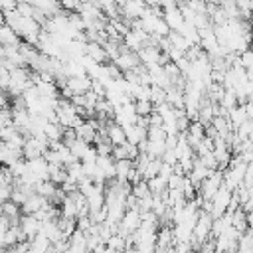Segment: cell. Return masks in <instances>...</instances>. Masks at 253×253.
Returning <instances> with one entry per match:
<instances>
[{"mask_svg":"<svg viewBox=\"0 0 253 253\" xmlns=\"http://www.w3.org/2000/svg\"><path fill=\"white\" fill-rule=\"evenodd\" d=\"M223 186V170H213L198 188V198L200 200H213V196L221 190Z\"/></svg>","mask_w":253,"mask_h":253,"instance_id":"6da1fadb","label":"cell"},{"mask_svg":"<svg viewBox=\"0 0 253 253\" xmlns=\"http://www.w3.org/2000/svg\"><path fill=\"white\" fill-rule=\"evenodd\" d=\"M231 200H233V190L221 186V190H219V192L213 196V200H211V206H213V208H211V215H213V219H217V217H221L223 213H227Z\"/></svg>","mask_w":253,"mask_h":253,"instance_id":"7a4b0ae2","label":"cell"},{"mask_svg":"<svg viewBox=\"0 0 253 253\" xmlns=\"http://www.w3.org/2000/svg\"><path fill=\"white\" fill-rule=\"evenodd\" d=\"M138 55H140L142 65H146V67L164 65V51H162L160 47H156V45H146V47H142V49L138 51Z\"/></svg>","mask_w":253,"mask_h":253,"instance_id":"3957f363","label":"cell"},{"mask_svg":"<svg viewBox=\"0 0 253 253\" xmlns=\"http://www.w3.org/2000/svg\"><path fill=\"white\" fill-rule=\"evenodd\" d=\"M146 10H148L146 0H126V2L121 6L123 18H128V20H138V18H142Z\"/></svg>","mask_w":253,"mask_h":253,"instance_id":"277c9868","label":"cell"},{"mask_svg":"<svg viewBox=\"0 0 253 253\" xmlns=\"http://www.w3.org/2000/svg\"><path fill=\"white\" fill-rule=\"evenodd\" d=\"M67 87L71 89L73 95H85L93 89V77L89 73L79 77H67Z\"/></svg>","mask_w":253,"mask_h":253,"instance_id":"5b68a950","label":"cell"},{"mask_svg":"<svg viewBox=\"0 0 253 253\" xmlns=\"http://www.w3.org/2000/svg\"><path fill=\"white\" fill-rule=\"evenodd\" d=\"M20 229H22V233H24V237L26 239H34L38 233H40V229H42V221L36 217V215H22V219H20Z\"/></svg>","mask_w":253,"mask_h":253,"instance_id":"8992f818","label":"cell"},{"mask_svg":"<svg viewBox=\"0 0 253 253\" xmlns=\"http://www.w3.org/2000/svg\"><path fill=\"white\" fill-rule=\"evenodd\" d=\"M89 239H87V233L85 231H75L71 237H69V245H67V251L65 253H89Z\"/></svg>","mask_w":253,"mask_h":253,"instance_id":"52a82bcc","label":"cell"},{"mask_svg":"<svg viewBox=\"0 0 253 253\" xmlns=\"http://www.w3.org/2000/svg\"><path fill=\"white\" fill-rule=\"evenodd\" d=\"M211 172H213V170H210V168H208V166H206V164H204L200 158H196V160H194L192 170H190L186 176H188V178L194 182V186H196V188H200V186H202V182H204V180H206V178H208Z\"/></svg>","mask_w":253,"mask_h":253,"instance_id":"ba28073f","label":"cell"},{"mask_svg":"<svg viewBox=\"0 0 253 253\" xmlns=\"http://www.w3.org/2000/svg\"><path fill=\"white\" fill-rule=\"evenodd\" d=\"M47 204H51L47 198H43L42 194H38V192H34L24 204H22V211L26 213V215H34L36 211H40L42 208H45Z\"/></svg>","mask_w":253,"mask_h":253,"instance_id":"9c48e42d","label":"cell"},{"mask_svg":"<svg viewBox=\"0 0 253 253\" xmlns=\"http://www.w3.org/2000/svg\"><path fill=\"white\" fill-rule=\"evenodd\" d=\"M107 138L111 140L113 146H121V144H126L128 142L126 132H125V126L119 125V123H115V121H111L107 125Z\"/></svg>","mask_w":253,"mask_h":253,"instance_id":"30bf717a","label":"cell"},{"mask_svg":"<svg viewBox=\"0 0 253 253\" xmlns=\"http://www.w3.org/2000/svg\"><path fill=\"white\" fill-rule=\"evenodd\" d=\"M22 36L14 30V28H10L8 24H2V28H0V43L2 45H10V47H20L22 45V40H20Z\"/></svg>","mask_w":253,"mask_h":253,"instance_id":"8fae6325","label":"cell"},{"mask_svg":"<svg viewBox=\"0 0 253 253\" xmlns=\"http://www.w3.org/2000/svg\"><path fill=\"white\" fill-rule=\"evenodd\" d=\"M2 215H6L12 221V225H20L24 211H22L20 204H16L14 200H8V202H2Z\"/></svg>","mask_w":253,"mask_h":253,"instance_id":"7c38bea8","label":"cell"},{"mask_svg":"<svg viewBox=\"0 0 253 253\" xmlns=\"http://www.w3.org/2000/svg\"><path fill=\"white\" fill-rule=\"evenodd\" d=\"M162 18H164V20H166V24L170 26V30H176V32H178V30L184 26V22H186V18H184V14H182L180 6L170 8V10H164Z\"/></svg>","mask_w":253,"mask_h":253,"instance_id":"4fadbf2b","label":"cell"},{"mask_svg":"<svg viewBox=\"0 0 253 253\" xmlns=\"http://www.w3.org/2000/svg\"><path fill=\"white\" fill-rule=\"evenodd\" d=\"M0 158H2L4 166H14L18 160H22V158H24V154H22V148H14V146H10V144L2 142Z\"/></svg>","mask_w":253,"mask_h":253,"instance_id":"5bb4252c","label":"cell"},{"mask_svg":"<svg viewBox=\"0 0 253 253\" xmlns=\"http://www.w3.org/2000/svg\"><path fill=\"white\" fill-rule=\"evenodd\" d=\"M87 55L93 61H97V63H107L111 59L109 53H107V49H105V45L95 43V42H87Z\"/></svg>","mask_w":253,"mask_h":253,"instance_id":"9a60e30c","label":"cell"},{"mask_svg":"<svg viewBox=\"0 0 253 253\" xmlns=\"http://www.w3.org/2000/svg\"><path fill=\"white\" fill-rule=\"evenodd\" d=\"M174 243H176V239H174V229L172 227L164 225V227H160L156 231V251L158 249H164V247H170Z\"/></svg>","mask_w":253,"mask_h":253,"instance_id":"2e32d148","label":"cell"},{"mask_svg":"<svg viewBox=\"0 0 253 253\" xmlns=\"http://www.w3.org/2000/svg\"><path fill=\"white\" fill-rule=\"evenodd\" d=\"M49 180L57 186H61L67 180V166L59 162H49Z\"/></svg>","mask_w":253,"mask_h":253,"instance_id":"e0dca14e","label":"cell"},{"mask_svg":"<svg viewBox=\"0 0 253 253\" xmlns=\"http://www.w3.org/2000/svg\"><path fill=\"white\" fill-rule=\"evenodd\" d=\"M227 119H229V123L233 125V128H237L239 125H243L245 121H249V117H247V111H245V105H237V107L229 109V113H227Z\"/></svg>","mask_w":253,"mask_h":253,"instance_id":"ac0fdd59","label":"cell"},{"mask_svg":"<svg viewBox=\"0 0 253 253\" xmlns=\"http://www.w3.org/2000/svg\"><path fill=\"white\" fill-rule=\"evenodd\" d=\"M63 132H65V126L61 123H47L45 125V136H47L49 142L63 140Z\"/></svg>","mask_w":253,"mask_h":253,"instance_id":"d6986e66","label":"cell"},{"mask_svg":"<svg viewBox=\"0 0 253 253\" xmlns=\"http://www.w3.org/2000/svg\"><path fill=\"white\" fill-rule=\"evenodd\" d=\"M69 148H71V152H73V156H75L77 160H83V158L89 154V150L93 148V144L87 142V140H83V138H77L75 142L69 144Z\"/></svg>","mask_w":253,"mask_h":253,"instance_id":"ffe728a7","label":"cell"},{"mask_svg":"<svg viewBox=\"0 0 253 253\" xmlns=\"http://www.w3.org/2000/svg\"><path fill=\"white\" fill-rule=\"evenodd\" d=\"M134 168V162L130 158H125V160H117V180L121 182H126L128 176H130V170Z\"/></svg>","mask_w":253,"mask_h":253,"instance_id":"44dd1931","label":"cell"},{"mask_svg":"<svg viewBox=\"0 0 253 253\" xmlns=\"http://www.w3.org/2000/svg\"><path fill=\"white\" fill-rule=\"evenodd\" d=\"M231 221H233V227L239 229L241 233H245V231L249 229V223H247V211H245L243 208H239V210H235V211L231 213Z\"/></svg>","mask_w":253,"mask_h":253,"instance_id":"7402d4cb","label":"cell"},{"mask_svg":"<svg viewBox=\"0 0 253 253\" xmlns=\"http://www.w3.org/2000/svg\"><path fill=\"white\" fill-rule=\"evenodd\" d=\"M168 38H170V42H172V45L176 47V49H180V51H188L190 47H192V43H190V40L188 38H184L180 32H176V30H172L170 34H168Z\"/></svg>","mask_w":253,"mask_h":253,"instance_id":"603a6c76","label":"cell"},{"mask_svg":"<svg viewBox=\"0 0 253 253\" xmlns=\"http://www.w3.org/2000/svg\"><path fill=\"white\" fill-rule=\"evenodd\" d=\"M57 190H59V186L57 184H53L51 180H42L38 186H36V192L38 194H42L43 198H47V200H51L55 194H57Z\"/></svg>","mask_w":253,"mask_h":253,"instance_id":"cb8c5ba5","label":"cell"},{"mask_svg":"<svg viewBox=\"0 0 253 253\" xmlns=\"http://www.w3.org/2000/svg\"><path fill=\"white\" fill-rule=\"evenodd\" d=\"M146 182H148V188H150L152 194H164L168 190V180L162 178L160 174L154 176V178H150V180H146Z\"/></svg>","mask_w":253,"mask_h":253,"instance_id":"d4e9b609","label":"cell"},{"mask_svg":"<svg viewBox=\"0 0 253 253\" xmlns=\"http://www.w3.org/2000/svg\"><path fill=\"white\" fill-rule=\"evenodd\" d=\"M134 107H136V113H138L140 117H148V115H152V113H154V109H156V105H154L150 99L134 101Z\"/></svg>","mask_w":253,"mask_h":253,"instance_id":"484cf974","label":"cell"},{"mask_svg":"<svg viewBox=\"0 0 253 253\" xmlns=\"http://www.w3.org/2000/svg\"><path fill=\"white\" fill-rule=\"evenodd\" d=\"M160 166H162V158H152L148 162L146 170H144V180H150V178L158 176L160 174Z\"/></svg>","mask_w":253,"mask_h":253,"instance_id":"4316f807","label":"cell"},{"mask_svg":"<svg viewBox=\"0 0 253 253\" xmlns=\"http://www.w3.org/2000/svg\"><path fill=\"white\" fill-rule=\"evenodd\" d=\"M168 132L164 130V126H148V140H156V142H166Z\"/></svg>","mask_w":253,"mask_h":253,"instance_id":"83f0119b","label":"cell"},{"mask_svg":"<svg viewBox=\"0 0 253 253\" xmlns=\"http://www.w3.org/2000/svg\"><path fill=\"white\" fill-rule=\"evenodd\" d=\"M150 101H152L154 105L166 103V89H162V87H158V85H152V89H150Z\"/></svg>","mask_w":253,"mask_h":253,"instance_id":"f1b7e54d","label":"cell"},{"mask_svg":"<svg viewBox=\"0 0 253 253\" xmlns=\"http://www.w3.org/2000/svg\"><path fill=\"white\" fill-rule=\"evenodd\" d=\"M132 194H134L138 200H142V198L150 196L152 192H150V188H148V182H146V180H140L138 184H134V186H132Z\"/></svg>","mask_w":253,"mask_h":253,"instance_id":"f546056e","label":"cell"},{"mask_svg":"<svg viewBox=\"0 0 253 253\" xmlns=\"http://www.w3.org/2000/svg\"><path fill=\"white\" fill-rule=\"evenodd\" d=\"M113 158H115V160H125V158H128V150H126V144H121V146H113Z\"/></svg>","mask_w":253,"mask_h":253,"instance_id":"4dcf8cb0","label":"cell"},{"mask_svg":"<svg viewBox=\"0 0 253 253\" xmlns=\"http://www.w3.org/2000/svg\"><path fill=\"white\" fill-rule=\"evenodd\" d=\"M172 174H174V166L162 160V166H160V176H162V178H166V180H170V176H172Z\"/></svg>","mask_w":253,"mask_h":253,"instance_id":"1f68e13d","label":"cell"},{"mask_svg":"<svg viewBox=\"0 0 253 253\" xmlns=\"http://www.w3.org/2000/svg\"><path fill=\"white\" fill-rule=\"evenodd\" d=\"M0 6H2V12H12V10H18V0H0Z\"/></svg>","mask_w":253,"mask_h":253,"instance_id":"d6a6232c","label":"cell"},{"mask_svg":"<svg viewBox=\"0 0 253 253\" xmlns=\"http://www.w3.org/2000/svg\"><path fill=\"white\" fill-rule=\"evenodd\" d=\"M243 186H247V188H251V186H253V162H249V164H247V172H245Z\"/></svg>","mask_w":253,"mask_h":253,"instance_id":"836d02e7","label":"cell"},{"mask_svg":"<svg viewBox=\"0 0 253 253\" xmlns=\"http://www.w3.org/2000/svg\"><path fill=\"white\" fill-rule=\"evenodd\" d=\"M146 4L150 8H162V0H146Z\"/></svg>","mask_w":253,"mask_h":253,"instance_id":"e575fe53","label":"cell"},{"mask_svg":"<svg viewBox=\"0 0 253 253\" xmlns=\"http://www.w3.org/2000/svg\"><path fill=\"white\" fill-rule=\"evenodd\" d=\"M156 253H176V247H174V245H170V247H164V249H158Z\"/></svg>","mask_w":253,"mask_h":253,"instance_id":"d590c367","label":"cell"},{"mask_svg":"<svg viewBox=\"0 0 253 253\" xmlns=\"http://www.w3.org/2000/svg\"><path fill=\"white\" fill-rule=\"evenodd\" d=\"M249 140H251V142H253V130H251V134H249Z\"/></svg>","mask_w":253,"mask_h":253,"instance_id":"8d00e7d4","label":"cell"},{"mask_svg":"<svg viewBox=\"0 0 253 253\" xmlns=\"http://www.w3.org/2000/svg\"><path fill=\"white\" fill-rule=\"evenodd\" d=\"M251 42H253V26H251Z\"/></svg>","mask_w":253,"mask_h":253,"instance_id":"74e56055","label":"cell"},{"mask_svg":"<svg viewBox=\"0 0 253 253\" xmlns=\"http://www.w3.org/2000/svg\"><path fill=\"white\" fill-rule=\"evenodd\" d=\"M192 253H196V251H192Z\"/></svg>","mask_w":253,"mask_h":253,"instance_id":"f35d334b","label":"cell"}]
</instances>
